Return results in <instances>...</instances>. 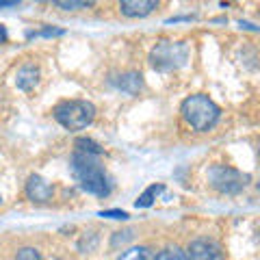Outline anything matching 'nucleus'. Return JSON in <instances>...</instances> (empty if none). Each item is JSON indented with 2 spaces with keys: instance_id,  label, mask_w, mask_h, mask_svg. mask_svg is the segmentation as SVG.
Instances as JSON below:
<instances>
[{
  "instance_id": "nucleus-2",
  "label": "nucleus",
  "mask_w": 260,
  "mask_h": 260,
  "mask_svg": "<svg viewBox=\"0 0 260 260\" xmlns=\"http://www.w3.org/2000/svg\"><path fill=\"white\" fill-rule=\"evenodd\" d=\"M219 113H221L219 107L204 93H195L182 102V117L198 133L213 128L219 119Z\"/></svg>"
},
{
  "instance_id": "nucleus-17",
  "label": "nucleus",
  "mask_w": 260,
  "mask_h": 260,
  "mask_svg": "<svg viewBox=\"0 0 260 260\" xmlns=\"http://www.w3.org/2000/svg\"><path fill=\"white\" fill-rule=\"evenodd\" d=\"M100 217H109V219H128V213H124V210H102Z\"/></svg>"
},
{
  "instance_id": "nucleus-19",
  "label": "nucleus",
  "mask_w": 260,
  "mask_h": 260,
  "mask_svg": "<svg viewBox=\"0 0 260 260\" xmlns=\"http://www.w3.org/2000/svg\"><path fill=\"white\" fill-rule=\"evenodd\" d=\"M0 204H3V195H0Z\"/></svg>"
},
{
  "instance_id": "nucleus-4",
  "label": "nucleus",
  "mask_w": 260,
  "mask_h": 260,
  "mask_svg": "<svg viewBox=\"0 0 260 260\" xmlns=\"http://www.w3.org/2000/svg\"><path fill=\"white\" fill-rule=\"evenodd\" d=\"M189 59V46L184 42H160L152 48L150 63L156 70H176Z\"/></svg>"
},
{
  "instance_id": "nucleus-16",
  "label": "nucleus",
  "mask_w": 260,
  "mask_h": 260,
  "mask_svg": "<svg viewBox=\"0 0 260 260\" xmlns=\"http://www.w3.org/2000/svg\"><path fill=\"white\" fill-rule=\"evenodd\" d=\"M15 260H44V258L35 247H22L18 251V256H15Z\"/></svg>"
},
{
  "instance_id": "nucleus-13",
  "label": "nucleus",
  "mask_w": 260,
  "mask_h": 260,
  "mask_svg": "<svg viewBox=\"0 0 260 260\" xmlns=\"http://www.w3.org/2000/svg\"><path fill=\"white\" fill-rule=\"evenodd\" d=\"M156 260H189V258H186V251L174 245V247H165L162 251H158Z\"/></svg>"
},
{
  "instance_id": "nucleus-1",
  "label": "nucleus",
  "mask_w": 260,
  "mask_h": 260,
  "mask_svg": "<svg viewBox=\"0 0 260 260\" xmlns=\"http://www.w3.org/2000/svg\"><path fill=\"white\" fill-rule=\"evenodd\" d=\"M72 174H74L76 182L80 184V189L87 193L98 195V198H107L111 193L109 176L91 154L76 152L72 156Z\"/></svg>"
},
{
  "instance_id": "nucleus-18",
  "label": "nucleus",
  "mask_w": 260,
  "mask_h": 260,
  "mask_svg": "<svg viewBox=\"0 0 260 260\" xmlns=\"http://www.w3.org/2000/svg\"><path fill=\"white\" fill-rule=\"evenodd\" d=\"M18 0H0V7H18Z\"/></svg>"
},
{
  "instance_id": "nucleus-8",
  "label": "nucleus",
  "mask_w": 260,
  "mask_h": 260,
  "mask_svg": "<svg viewBox=\"0 0 260 260\" xmlns=\"http://www.w3.org/2000/svg\"><path fill=\"white\" fill-rule=\"evenodd\" d=\"M52 191H54L52 186L39 176H30L26 182V193L32 202H48L52 198Z\"/></svg>"
},
{
  "instance_id": "nucleus-15",
  "label": "nucleus",
  "mask_w": 260,
  "mask_h": 260,
  "mask_svg": "<svg viewBox=\"0 0 260 260\" xmlns=\"http://www.w3.org/2000/svg\"><path fill=\"white\" fill-rule=\"evenodd\" d=\"M117 260H148V249L145 247H130Z\"/></svg>"
},
{
  "instance_id": "nucleus-9",
  "label": "nucleus",
  "mask_w": 260,
  "mask_h": 260,
  "mask_svg": "<svg viewBox=\"0 0 260 260\" xmlns=\"http://www.w3.org/2000/svg\"><path fill=\"white\" fill-rule=\"evenodd\" d=\"M39 83V68L35 63H26L22 65L15 74V85H18L22 91H30L32 87H37Z\"/></svg>"
},
{
  "instance_id": "nucleus-5",
  "label": "nucleus",
  "mask_w": 260,
  "mask_h": 260,
  "mask_svg": "<svg viewBox=\"0 0 260 260\" xmlns=\"http://www.w3.org/2000/svg\"><path fill=\"white\" fill-rule=\"evenodd\" d=\"M208 182L219 193L234 195V193H241L247 186L249 176L239 172V169L228 167V165H215L208 169Z\"/></svg>"
},
{
  "instance_id": "nucleus-12",
  "label": "nucleus",
  "mask_w": 260,
  "mask_h": 260,
  "mask_svg": "<svg viewBox=\"0 0 260 260\" xmlns=\"http://www.w3.org/2000/svg\"><path fill=\"white\" fill-rule=\"evenodd\" d=\"M76 152H83V154H91V156H95V154H102V148L98 145L95 141L91 139H85V137H80V139H76Z\"/></svg>"
},
{
  "instance_id": "nucleus-10",
  "label": "nucleus",
  "mask_w": 260,
  "mask_h": 260,
  "mask_svg": "<svg viewBox=\"0 0 260 260\" xmlns=\"http://www.w3.org/2000/svg\"><path fill=\"white\" fill-rule=\"evenodd\" d=\"M115 85L121 91L135 95V93H139V89L143 87V78H141V74H137V72H130V74L119 76V80H115Z\"/></svg>"
},
{
  "instance_id": "nucleus-3",
  "label": "nucleus",
  "mask_w": 260,
  "mask_h": 260,
  "mask_svg": "<svg viewBox=\"0 0 260 260\" xmlns=\"http://www.w3.org/2000/svg\"><path fill=\"white\" fill-rule=\"evenodd\" d=\"M54 117L63 128H68L70 133H76V130H83L93 121L95 107L87 100H68L54 109Z\"/></svg>"
},
{
  "instance_id": "nucleus-14",
  "label": "nucleus",
  "mask_w": 260,
  "mask_h": 260,
  "mask_svg": "<svg viewBox=\"0 0 260 260\" xmlns=\"http://www.w3.org/2000/svg\"><path fill=\"white\" fill-rule=\"evenodd\" d=\"M59 9L63 11H76V9H89L91 3H85V0H56L54 3Z\"/></svg>"
},
{
  "instance_id": "nucleus-6",
  "label": "nucleus",
  "mask_w": 260,
  "mask_h": 260,
  "mask_svg": "<svg viewBox=\"0 0 260 260\" xmlns=\"http://www.w3.org/2000/svg\"><path fill=\"white\" fill-rule=\"evenodd\" d=\"M186 258L189 260H225L221 247L208 239L193 241L189 245V249H186Z\"/></svg>"
},
{
  "instance_id": "nucleus-7",
  "label": "nucleus",
  "mask_w": 260,
  "mask_h": 260,
  "mask_svg": "<svg viewBox=\"0 0 260 260\" xmlns=\"http://www.w3.org/2000/svg\"><path fill=\"white\" fill-rule=\"evenodd\" d=\"M156 7H158L156 0H124V3L119 5V9L124 15H128V18H145V15H150Z\"/></svg>"
},
{
  "instance_id": "nucleus-11",
  "label": "nucleus",
  "mask_w": 260,
  "mask_h": 260,
  "mask_svg": "<svg viewBox=\"0 0 260 260\" xmlns=\"http://www.w3.org/2000/svg\"><path fill=\"white\" fill-rule=\"evenodd\" d=\"M162 191V184H152V186H148L141 195H139V200H137V208H148V206H152V202L156 200V195Z\"/></svg>"
}]
</instances>
